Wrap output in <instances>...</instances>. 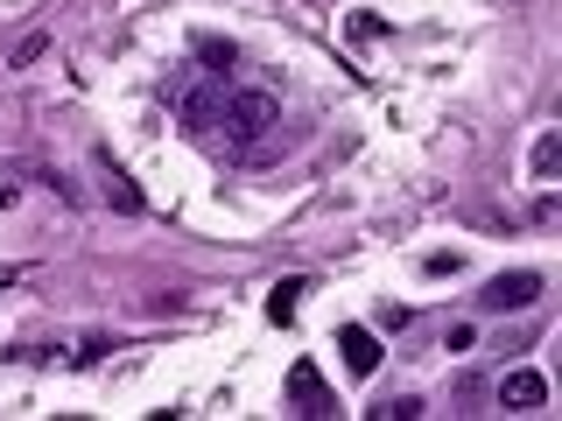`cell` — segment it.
Segmentation results:
<instances>
[{
    "label": "cell",
    "instance_id": "6da1fadb",
    "mask_svg": "<svg viewBox=\"0 0 562 421\" xmlns=\"http://www.w3.org/2000/svg\"><path fill=\"white\" fill-rule=\"evenodd\" d=\"M281 120V99L274 92H260V84H246V92H233V99H218V127H225V140H260Z\"/></svg>",
    "mask_w": 562,
    "mask_h": 421
},
{
    "label": "cell",
    "instance_id": "7a4b0ae2",
    "mask_svg": "<svg viewBox=\"0 0 562 421\" xmlns=\"http://www.w3.org/2000/svg\"><path fill=\"white\" fill-rule=\"evenodd\" d=\"M527 303H541V274H535V268H520V274H492V281H485V295H479V309H485V316H506V309H527Z\"/></svg>",
    "mask_w": 562,
    "mask_h": 421
},
{
    "label": "cell",
    "instance_id": "3957f363",
    "mask_svg": "<svg viewBox=\"0 0 562 421\" xmlns=\"http://www.w3.org/2000/svg\"><path fill=\"white\" fill-rule=\"evenodd\" d=\"M541 400H549V379H541L535 365H520V373L499 379V408L506 414H527V408H541Z\"/></svg>",
    "mask_w": 562,
    "mask_h": 421
},
{
    "label": "cell",
    "instance_id": "277c9868",
    "mask_svg": "<svg viewBox=\"0 0 562 421\" xmlns=\"http://www.w3.org/2000/svg\"><path fill=\"white\" fill-rule=\"evenodd\" d=\"M338 351H345V365H351V373H380V338H373V330H366V323H345L338 330Z\"/></svg>",
    "mask_w": 562,
    "mask_h": 421
},
{
    "label": "cell",
    "instance_id": "5b68a950",
    "mask_svg": "<svg viewBox=\"0 0 562 421\" xmlns=\"http://www.w3.org/2000/svg\"><path fill=\"white\" fill-rule=\"evenodd\" d=\"M289 400H295L303 414H330V394H324V379H316V365H310V359H295V365H289Z\"/></svg>",
    "mask_w": 562,
    "mask_h": 421
},
{
    "label": "cell",
    "instance_id": "8992f818",
    "mask_svg": "<svg viewBox=\"0 0 562 421\" xmlns=\"http://www.w3.org/2000/svg\"><path fill=\"white\" fill-rule=\"evenodd\" d=\"M105 204H113V210H127V218H134V210H140V190H134L120 169H105Z\"/></svg>",
    "mask_w": 562,
    "mask_h": 421
},
{
    "label": "cell",
    "instance_id": "52a82bcc",
    "mask_svg": "<svg viewBox=\"0 0 562 421\" xmlns=\"http://www.w3.org/2000/svg\"><path fill=\"white\" fill-rule=\"evenodd\" d=\"M562 169V134H541L535 140V175H555Z\"/></svg>",
    "mask_w": 562,
    "mask_h": 421
},
{
    "label": "cell",
    "instance_id": "ba28073f",
    "mask_svg": "<svg viewBox=\"0 0 562 421\" xmlns=\"http://www.w3.org/2000/svg\"><path fill=\"white\" fill-rule=\"evenodd\" d=\"M183 120H190V127H211V120H218V99H211V92H190L183 99Z\"/></svg>",
    "mask_w": 562,
    "mask_h": 421
},
{
    "label": "cell",
    "instance_id": "9c48e42d",
    "mask_svg": "<svg viewBox=\"0 0 562 421\" xmlns=\"http://www.w3.org/2000/svg\"><path fill=\"white\" fill-rule=\"evenodd\" d=\"M295 295H303V281H281V288H274V303H268L274 323H289V316H295Z\"/></svg>",
    "mask_w": 562,
    "mask_h": 421
},
{
    "label": "cell",
    "instance_id": "30bf717a",
    "mask_svg": "<svg viewBox=\"0 0 562 421\" xmlns=\"http://www.w3.org/2000/svg\"><path fill=\"white\" fill-rule=\"evenodd\" d=\"M198 64H211L225 78V70H233V43H198Z\"/></svg>",
    "mask_w": 562,
    "mask_h": 421
},
{
    "label": "cell",
    "instance_id": "8fae6325",
    "mask_svg": "<svg viewBox=\"0 0 562 421\" xmlns=\"http://www.w3.org/2000/svg\"><path fill=\"white\" fill-rule=\"evenodd\" d=\"M380 421H415L422 414V400H386V408H373Z\"/></svg>",
    "mask_w": 562,
    "mask_h": 421
}]
</instances>
